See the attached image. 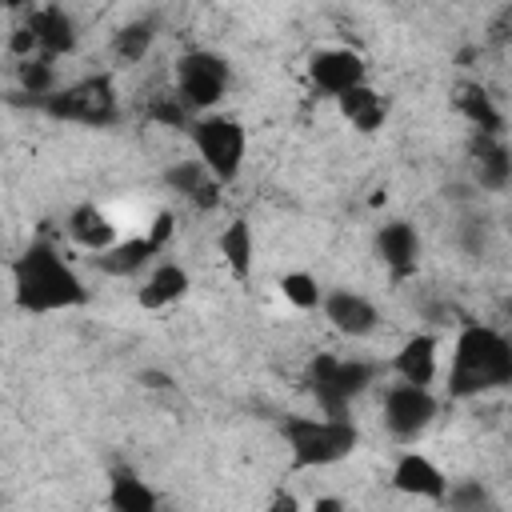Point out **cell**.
<instances>
[{
    "label": "cell",
    "instance_id": "6da1fadb",
    "mask_svg": "<svg viewBox=\"0 0 512 512\" xmlns=\"http://www.w3.org/2000/svg\"><path fill=\"white\" fill-rule=\"evenodd\" d=\"M88 300H92L88 284L52 240L40 236L12 260V304L20 312H32V316L72 312V308H84Z\"/></svg>",
    "mask_w": 512,
    "mask_h": 512
},
{
    "label": "cell",
    "instance_id": "7a4b0ae2",
    "mask_svg": "<svg viewBox=\"0 0 512 512\" xmlns=\"http://www.w3.org/2000/svg\"><path fill=\"white\" fill-rule=\"evenodd\" d=\"M508 384H512V340L500 328L480 320L460 324L452 340V360H448V396L472 400Z\"/></svg>",
    "mask_w": 512,
    "mask_h": 512
},
{
    "label": "cell",
    "instance_id": "3957f363",
    "mask_svg": "<svg viewBox=\"0 0 512 512\" xmlns=\"http://www.w3.org/2000/svg\"><path fill=\"white\" fill-rule=\"evenodd\" d=\"M288 452H292V468H328L340 464L344 456L356 452L360 444V428L352 424V416H288L280 424Z\"/></svg>",
    "mask_w": 512,
    "mask_h": 512
},
{
    "label": "cell",
    "instance_id": "277c9868",
    "mask_svg": "<svg viewBox=\"0 0 512 512\" xmlns=\"http://www.w3.org/2000/svg\"><path fill=\"white\" fill-rule=\"evenodd\" d=\"M376 364L360 360V356H332L320 352L308 360L304 384L312 392V400L320 404V412L328 416H352V400H360L368 392V384L376 380Z\"/></svg>",
    "mask_w": 512,
    "mask_h": 512
},
{
    "label": "cell",
    "instance_id": "5b68a950",
    "mask_svg": "<svg viewBox=\"0 0 512 512\" xmlns=\"http://www.w3.org/2000/svg\"><path fill=\"white\" fill-rule=\"evenodd\" d=\"M192 144H196V156L204 160V168L228 188L240 180L244 172V156H248V128L228 116V112H200L192 120Z\"/></svg>",
    "mask_w": 512,
    "mask_h": 512
},
{
    "label": "cell",
    "instance_id": "8992f818",
    "mask_svg": "<svg viewBox=\"0 0 512 512\" xmlns=\"http://www.w3.org/2000/svg\"><path fill=\"white\" fill-rule=\"evenodd\" d=\"M40 112L64 124H84V128H108L120 120V96L108 72L100 76H84L76 84L56 88L52 96L40 100Z\"/></svg>",
    "mask_w": 512,
    "mask_h": 512
},
{
    "label": "cell",
    "instance_id": "52a82bcc",
    "mask_svg": "<svg viewBox=\"0 0 512 512\" xmlns=\"http://www.w3.org/2000/svg\"><path fill=\"white\" fill-rule=\"evenodd\" d=\"M232 84V68L220 52L212 48H192L176 60V76H172V88L180 92V100L200 116V112H212L224 92Z\"/></svg>",
    "mask_w": 512,
    "mask_h": 512
},
{
    "label": "cell",
    "instance_id": "ba28073f",
    "mask_svg": "<svg viewBox=\"0 0 512 512\" xmlns=\"http://www.w3.org/2000/svg\"><path fill=\"white\" fill-rule=\"evenodd\" d=\"M436 408H440V404H436V396H432L428 384H408V380H400V384H392V388L384 392V428L392 432V440L412 444V440H420V436L432 428Z\"/></svg>",
    "mask_w": 512,
    "mask_h": 512
},
{
    "label": "cell",
    "instance_id": "9c48e42d",
    "mask_svg": "<svg viewBox=\"0 0 512 512\" xmlns=\"http://www.w3.org/2000/svg\"><path fill=\"white\" fill-rule=\"evenodd\" d=\"M364 80H368V60L356 48H316L308 56V84L332 100Z\"/></svg>",
    "mask_w": 512,
    "mask_h": 512
},
{
    "label": "cell",
    "instance_id": "30bf717a",
    "mask_svg": "<svg viewBox=\"0 0 512 512\" xmlns=\"http://www.w3.org/2000/svg\"><path fill=\"white\" fill-rule=\"evenodd\" d=\"M376 260L388 268L392 280H408L420 268V232L412 220H384L372 236Z\"/></svg>",
    "mask_w": 512,
    "mask_h": 512
},
{
    "label": "cell",
    "instance_id": "8fae6325",
    "mask_svg": "<svg viewBox=\"0 0 512 512\" xmlns=\"http://www.w3.org/2000/svg\"><path fill=\"white\" fill-rule=\"evenodd\" d=\"M320 312H324V320H328L340 336H348V340H364V336H372V332L380 328V308H376L364 292H352V288H332V292H324Z\"/></svg>",
    "mask_w": 512,
    "mask_h": 512
},
{
    "label": "cell",
    "instance_id": "7c38bea8",
    "mask_svg": "<svg viewBox=\"0 0 512 512\" xmlns=\"http://www.w3.org/2000/svg\"><path fill=\"white\" fill-rule=\"evenodd\" d=\"M392 488L404 492V496H416V500H432V504H444V492H448V476L440 472V464L416 448L400 452L396 464H392Z\"/></svg>",
    "mask_w": 512,
    "mask_h": 512
},
{
    "label": "cell",
    "instance_id": "4fadbf2b",
    "mask_svg": "<svg viewBox=\"0 0 512 512\" xmlns=\"http://www.w3.org/2000/svg\"><path fill=\"white\" fill-rule=\"evenodd\" d=\"M24 24L32 28L36 48H40L44 56H52V60L72 56V52H76V44H80V32H76L72 12H68V8H60V4H36V8H28Z\"/></svg>",
    "mask_w": 512,
    "mask_h": 512
},
{
    "label": "cell",
    "instance_id": "5bb4252c",
    "mask_svg": "<svg viewBox=\"0 0 512 512\" xmlns=\"http://www.w3.org/2000/svg\"><path fill=\"white\" fill-rule=\"evenodd\" d=\"M468 168H472V180L484 192H504L512 184V148H508V140L488 136V132H472Z\"/></svg>",
    "mask_w": 512,
    "mask_h": 512
},
{
    "label": "cell",
    "instance_id": "9a60e30c",
    "mask_svg": "<svg viewBox=\"0 0 512 512\" xmlns=\"http://www.w3.org/2000/svg\"><path fill=\"white\" fill-rule=\"evenodd\" d=\"M164 184L172 188V192H180L184 200H192L200 212H212L216 204H220V196H224V184L204 168V160L196 156H188V160H176V164H168L164 168Z\"/></svg>",
    "mask_w": 512,
    "mask_h": 512
},
{
    "label": "cell",
    "instance_id": "2e32d148",
    "mask_svg": "<svg viewBox=\"0 0 512 512\" xmlns=\"http://www.w3.org/2000/svg\"><path fill=\"white\" fill-rule=\"evenodd\" d=\"M336 108H340V116H344L356 132L372 136V132L384 128V120H388V112H392V100H388L380 88H372V84L364 80V84L340 92V96H336Z\"/></svg>",
    "mask_w": 512,
    "mask_h": 512
},
{
    "label": "cell",
    "instance_id": "e0dca14e",
    "mask_svg": "<svg viewBox=\"0 0 512 512\" xmlns=\"http://www.w3.org/2000/svg\"><path fill=\"white\" fill-rule=\"evenodd\" d=\"M188 288H192L188 268L176 264V260H160V264L148 272V280L136 288V304H140L144 312H160V308H172L176 300H184Z\"/></svg>",
    "mask_w": 512,
    "mask_h": 512
},
{
    "label": "cell",
    "instance_id": "ac0fdd59",
    "mask_svg": "<svg viewBox=\"0 0 512 512\" xmlns=\"http://www.w3.org/2000/svg\"><path fill=\"white\" fill-rule=\"evenodd\" d=\"M64 232H68V240H72L76 248H84L88 256H96V252H104V248H112V244L120 240L112 216H108L104 208H96V204H76V208L68 212V220H64Z\"/></svg>",
    "mask_w": 512,
    "mask_h": 512
},
{
    "label": "cell",
    "instance_id": "d6986e66",
    "mask_svg": "<svg viewBox=\"0 0 512 512\" xmlns=\"http://www.w3.org/2000/svg\"><path fill=\"white\" fill-rule=\"evenodd\" d=\"M392 372L408 384H432L440 372V340L432 332H416L400 344V352L392 356Z\"/></svg>",
    "mask_w": 512,
    "mask_h": 512
},
{
    "label": "cell",
    "instance_id": "ffe728a7",
    "mask_svg": "<svg viewBox=\"0 0 512 512\" xmlns=\"http://www.w3.org/2000/svg\"><path fill=\"white\" fill-rule=\"evenodd\" d=\"M160 256V248L152 244V236L144 232V236H128V240H116L112 248H104V252H96L92 256V264L104 272V276H136V272H144L152 260Z\"/></svg>",
    "mask_w": 512,
    "mask_h": 512
},
{
    "label": "cell",
    "instance_id": "44dd1931",
    "mask_svg": "<svg viewBox=\"0 0 512 512\" xmlns=\"http://www.w3.org/2000/svg\"><path fill=\"white\" fill-rule=\"evenodd\" d=\"M108 508H116V512H156L160 496L148 480H140V472L132 464H116L108 472Z\"/></svg>",
    "mask_w": 512,
    "mask_h": 512
},
{
    "label": "cell",
    "instance_id": "7402d4cb",
    "mask_svg": "<svg viewBox=\"0 0 512 512\" xmlns=\"http://www.w3.org/2000/svg\"><path fill=\"white\" fill-rule=\"evenodd\" d=\"M456 112L472 124V132L504 136V112H500V104L488 96V88H480V84H460V88H456Z\"/></svg>",
    "mask_w": 512,
    "mask_h": 512
},
{
    "label": "cell",
    "instance_id": "603a6c76",
    "mask_svg": "<svg viewBox=\"0 0 512 512\" xmlns=\"http://www.w3.org/2000/svg\"><path fill=\"white\" fill-rule=\"evenodd\" d=\"M216 248H220L224 264L232 268V276H236V280H248V276H252V260H256V236H252V224H248L244 216H236V220H228V224L220 228Z\"/></svg>",
    "mask_w": 512,
    "mask_h": 512
},
{
    "label": "cell",
    "instance_id": "cb8c5ba5",
    "mask_svg": "<svg viewBox=\"0 0 512 512\" xmlns=\"http://www.w3.org/2000/svg\"><path fill=\"white\" fill-rule=\"evenodd\" d=\"M16 80H20V96H28L36 108L44 96H52L60 84H56V60L36 52V56H24L16 60Z\"/></svg>",
    "mask_w": 512,
    "mask_h": 512
},
{
    "label": "cell",
    "instance_id": "d4e9b609",
    "mask_svg": "<svg viewBox=\"0 0 512 512\" xmlns=\"http://www.w3.org/2000/svg\"><path fill=\"white\" fill-rule=\"evenodd\" d=\"M152 44H156V20H152V16H140V20H128L124 28H116V36H112V56H116L120 64H140Z\"/></svg>",
    "mask_w": 512,
    "mask_h": 512
},
{
    "label": "cell",
    "instance_id": "484cf974",
    "mask_svg": "<svg viewBox=\"0 0 512 512\" xmlns=\"http://www.w3.org/2000/svg\"><path fill=\"white\" fill-rule=\"evenodd\" d=\"M276 288H280V296H284L292 308H300V312H312V308L324 304V288H320V280H316L312 272H304V268L284 272V276L276 280Z\"/></svg>",
    "mask_w": 512,
    "mask_h": 512
},
{
    "label": "cell",
    "instance_id": "4316f807",
    "mask_svg": "<svg viewBox=\"0 0 512 512\" xmlns=\"http://www.w3.org/2000/svg\"><path fill=\"white\" fill-rule=\"evenodd\" d=\"M148 120H156L160 128H192V120H196V112L180 100V92L172 88V92H164V96H152V104H148Z\"/></svg>",
    "mask_w": 512,
    "mask_h": 512
},
{
    "label": "cell",
    "instance_id": "83f0119b",
    "mask_svg": "<svg viewBox=\"0 0 512 512\" xmlns=\"http://www.w3.org/2000/svg\"><path fill=\"white\" fill-rule=\"evenodd\" d=\"M444 504L456 508V512H476V508H488L492 496H488V488L480 480H456V484H448Z\"/></svg>",
    "mask_w": 512,
    "mask_h": 512
},
{
    "label": "cell",
    "instance_id": "f1b7e54d",
    "mask_svg": "<svg viewBox=\"0 0 512 512\" xmlns=\"http://www.w3.org/2000/svg\"><path fill=\"white\" fill-rule=\"evenodd\" d=\"M148 236H152V244L164 252V248H168V240L176 236V216H172L168 208H160V212L152 216V228H148Z\"/></svg>",
    "mask_w": 512,
    "mask_h": 512
},
{
    "label": "cell",
    "instance_id": "f546056e",
    "mask_svg": "<svg viewBox=\"0 0 512 512\" xmlns=\"http://www.w3.org/2000/svg\"><path fill=\"white\" fill-rule=\"evenodd\" d=\"M140 380H144L148 388H172V376H168V372H140Z\"/></svg>",
    "mask_w": 512,
    "mask_h": 512
},
{
    "label": "cell",
    "instance_id": "4dcf8cb0",
    "mask_svg": "<svg viewBox=\"0 0 512 512\" xmlns=\"http://www.w3.org/2000/svg\"><path fill=\"white\" fill-rule=\"evenodd\" d=\"M344 508V500H332V496H320L316 500V512H340Z\"/></svg>",
    "mask_w": 512,
    "mask_h": 512
},
{
    "label": "cell",
    "instance_id": "1f68e13d",
    "mask_svg": "<svg viewBox=\"0 0 512 512\" xmlns=\"http://www.w3.org/2000/svg\"><path fill=\"white\" fill-rule=\"evenodd\" d=\"M272 508H288V512H292V508H296V496H284V492H280V496L272 500Z\"/></svg>",
    "mask_w": 512,
    "mask_h": 512
},
{
    "label": "cell",
    "instance_id": "d6a6232c",
    "mask_svg": "<svg viewBox=\"0 0 512 512\" xmlns=\"http://www.w3.org/2000/svg\"><path fill=\"white\" fill-rule=\"evenodd\" d=\"M4 8H8V12H20V8H36V4H32V0H4Z\"/></svg>",
    "mask_w": 512,
    "mask_h": 512
},
{
    "label": "cell",
    "instance_id": "836d02e7",
    "mask_svg": "<svg viewBox=\"0 0 512 512\" xmlns=\"http://www.w3.org/2000/svg\"><path fill=\"white\" fill-rule=\"evenodd\" d=\"M508 312H512V300H508Z\"/></svg>",
    "mask_w": 512,
    "mask_h": 512
}]
</instances>
